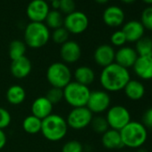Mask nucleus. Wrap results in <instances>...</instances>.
<instances>
[{"label":"nucleus","instance_id":"f257e3e1","mask_svg":"<svg viewBox=\"0 0 152 152\" xmlns=\"http://www.w3.org/2000/svg\"><path fill=\"white\" fill-rule=\"evenodd\" d=\"M131 80L129 70L113 63L104 67L99 75V83L107 92H118L124 89L125 85Z\"/></svg>","mask_w":152,"mask_h":152},{"label":"nucleus","instance_id":"f03ea898","mask_svg":"<svg viewBox=\"0 0 152 152\" xmlns=\"http://www.w3.org/2000/svg\"><path fill=\"white\" fill-rule=\"evenodd\" d=\"M120 135L124 147L137 149L147 141L148 130L140 122L131 121L120 131Z\"/></svg>","mask_w":152,"mask_h":152},{"label":"nucleus","instance_id":"7ed1b4c3","mask_svg":"<svg viewBox=\"0 0 152 152\" xmlns=\"http://www.w3.org/2000/svg\"><path fill=\"white\" fill-rule=\"evenodd\" d=\"M66 120L60 115L51 114L42 120L41 133L49 141H59L63 140L68 132Z\"/></svg>","mask_w":152,"mask_h":152},{"label":"nucleus","instance_id":"20e7f679","mask_svg":"<svg viewBox=\"0 0 152 152\" xmlns=\"http://www.w3.org/2000/svg\"><path fill=\"white\" fill-rule=\"evenodd\" d=\"M50 39L49 29L43 23L31 22L24 31V43L31 48L44 47Z\"/></svg>","mask_w":152,"mask_h":152},{"label":"nucleus","instance_id":"39448f33","mask_svg":"<svg viewBox=\"0 0 152 152\" xmlns=\"http://www.w3.org/2000/svg\"><path fill=\"white\" fill-rule=\"evenodd\" d=\"M64 99L72 108L86 107L91 90L89 87L80 84L74 81L71 82L64 89Z\"/></svg>","mask_w":152,"mask_h":152},{"label":"nucleus","instance_id":"423d86ee","mask_svg":"<svg viewBox=\"0 0 152 152\" xmlns=\"http://www.w3.org/2000/svg\"><path fill=\"white\" fill-rule=\"evenodd\" d=\"M46 77L51 87L64 89L72 82V74L66 64L56 62L48 66Z\"/></svg>","mask_w":152,"mask_h":152},{"label":"nucleus","instance_id":"0eeeda50","mask_svg":"<svg viewBox=\"0 0 152 152\" xmlns=\"http://www.w3.org/2000/svg\"><path fill=\"white\" fill-rule=\"evenodd\" d=\"M105 117L109 128L119 132L132 121L130 111L122 105L110 107L107 109V115Z\"/></svg>","mask_w":152,"mask_h":152},{"label":"nucleus","instance_id":"6e6552de","mask_svg":"<svg viewBox=\"0 0 152 152\" xmlns=\"http://www.w3.org/2000/svg\"><path fill=\"white\" fill-rule=\"evenodd\" d=\"M92 118L93 114L86 107H83L72 108L65 120L68 127L73 130H82L91 124Z\"/></svg>","mask_w":152,"mask_h":152},{"label":"nucleus","instance_id":"1a4fd4ad","mask_svg":"<svg viewBox=\"0 0 152 152\" xmlns=\"http://www.w3.org/2000/svg\"><path fill=\"white\" fill-rule=\"evenodd\" d=\"M111 98L107 91L97 90L91 91L86 107L92 114H101L110 107Z\"/></svg>","mask_w":152,"mask_h":152},{"label":"nucleus","instance_id":"9d476101","mask_svg":"<svg viewBox=\"0 0 152 152\" xmlns=\"http://www.w3.org/2000/svg\"><path fill=\"white\" fill-rule=\"evenodd\" d=\"M69 33L81 34L84 32L89 26L88 16L81 11H74L66 15L63 25Z\"/></svg>","mask_w":152,"mask_h":152},{"label":"nucleus","instance_id":"9b49d317","mask_svg":"<svg viewBox=\"0 0 152 152\" xmlns=\"http://www.w3.org/2000/svg\"><path fill=\"white\" fill-rule=\"evenodd\" d=\"M49 12V7L45 0H32L26 9V15L31 22L43 23Z\"/></svg>","mask_w":152,"mask_h":152},{"label":"nucleus","instance_id":"f8f14e48","mask_svg":"<svg viewBox=\"0 0 152 152\" xmlns=\"http://www.w3.org/2000/svg\"><path fill=\"white\" fill-rule=\"evenodd\" d=\"M82 56V48L80 45L73 40H67L61 45L60 56L64 64H74Z\"/></svg>","mask_w":152,"mask_h":152},{"label":"nucleus","instance_id":"ddd939ff","mask_svg":"<svg viewBox=\"0 0 152 152\" xmlns=\"http://www.w3.org/2000/svg\"><path fill=\"white\" fill-rule=\"evenodd\" d=\"M115 51L112 46L102 44L95 49L93 58L98 65L104 68L115 63Z\"/></svg>","mask_w":152,"mask_h":152},{"label":"nucleus","instance_id":"4468645a","mask_svg":"<svg viewBox=\"0 0 152 152\" xmlns=\"http://www.w3.org/2000/svg\"><path fill=\"white\" fill-rule=\"evenodd\" d=\"M138 57L139 56L133 48L124 46L115 51V63L126 69H129L133 66Z\"/></svg>","mask_w":152,"mask_h":152},{"label":"nucleus","instance_id":"2eb2a0df","mask_svg":"<svg viewBox=\"0 0 152 152\" xmlns=\"http://www.w3.org/2000/svg\"><path fill=\"white\" fill-rule=\"evenodd\" d=\"M132 68L139 79L152 80V56H139Z\"/></svg>","mask_w":152,"mask_h":152},{"label":"nucleus","instance_id":"dca6fc26","mask_svg":"<svg viewBox=\"0 0 152 152\" xmlns=\"http://www.w3.org/2000/svg\"><path fill=\"white\" fill-rule=\"evenodd\" d=\"M102 17L106 25L115 28L124 23L125 14L121 7L116 6H110L104 10Z\"/></svg>","mask_w":152,"mask_h":152},{"label":"nucleus","instance_id":"f3484780","mask_svg":"<svg viewBox=\"0 0 152 152\" xmlns=\"http://www.w3.org/2000/svg\"><path fill=\"white\" fill-rule=\"evenodd\" d=\"M122 31L124 32L127 42H137L142 37H144L145 28L140 21L132 20L124 24Z\"/></svg>","mask_w":152,"mask_h":152},{"label":"nucleus","instance_id":"a211bd4d","mask_svg":"<svg viewBox=\"0 0 152 152\" xmlns=\"http://www.w3.org/2000/svg\"><path fill=\"white\" fill-rule=\"evenodd\" d=\"M31 62L26 56L20 57L13 60L10 65V71L12 75L16 79H24L31 72Z\"/></svg>","mask_w":152,"mask_h":152},{"label":"nucleus","instance_id":"6ab92c4d","mask_svg":"<svg viewBox=\"0 0 152 152\" xmlns=\"http://www.w3.org/2000/svg\"><path fill=\"white\" fill-rule=\"evenodd\" d=\"M53 106L46 97H39L31 104V115L43 120L52 114Z\"/></svg>","mask_w":152,"mask_h":152},{"label":"nucleus","instance_id":"aec40b11","mask_svg":"<svg viewBox=\"0 0 152 152\" xmlns=\"http://www.w3.org/2000/svg\"><path fill=\"white\" fill-rule=\"evenodd\" d=\"M123 91H124L125 96L132 101L140 100L146 93L144 84L140 81L132 79L128 82Z\"/></svg>","mask_w":152,"mask_h":152},{"label":"nucleus","instance_id":"412c9836","mask_svg":"<svg viewBox=\"0 0 152 152\" xmlns=\"http://www.w3.org/2000/svg\"><path fill=\"white\" fill-rule=\"evenodd\" d=\"M102 145L107 149H120L124 148L120 132L113 129H108L102 134L101 137Z\"/></svg>","mask_w":152,"mask_h":152},{"label":"nucleus","instance_id":"4be33fe9","mask_svg":"<svg viewBox=\"0 0 152 152\" xmlns=\"http://www.w3.org/2000/svg\"><path fill=\"white\" fill-rule=\"evenodd\" d=\"M74 82L89 87L95 81V72L94 71L86 65H82L75 69L73 72Z\"/></svg>","mask_w":152,"mask_h":152},{"label":"nucleus","instance_id":"5701e85b","mask_svg":"<svg viewBox=\"0 0 152 152\" xmlns=\"http://www.w3.org/2000/svg\"><path fill=\"white\" fill-rule=\"evenodd\" d=\"M6 98L9 104L18 106L24 102L26 99V91L21 85L14 84L7 89Z\"/></svg>","mask_w":152,"mask_h":152},{"label":"nucleus","instance_id":"b1692460","mask_svg":"<svg viewBox=\"0 0 152 152\" xmlns=\"http://www.w3.org/2000/svg\"><path fill=\"white\" fill-rule=\"evenodd\" d=\"M42 120L31 115L26 116L23 121V129L29 134H36L41 132Z\"/></svg>","mask_w":152,"mask_h":152},{"label":"nucleus","instance_id":"393cba45","mask_svg":"<svg viewBox=\"0 0 152 152\" xmlns=\"http://www.w3.org/2000/svg\"><path fill=\"white\" fill-rule=\"evenodd\" d=\"M26 44L20 39L13 40L8 48V55L11 60L13 61L24 56L26 53Z\"/></svg>","mask_w":152,"mask_h":152},{"label":"nucleus","instance_id":"a878e982","mask_svg":"<svg viewBox=\"0 0 152 152\" xmlns=\"http://www.w3.org/2000/svg\"><path fill=\"white\" fill-rule=\"evenodd\" d=\"M139 56H152V39L150 37H142L135 44L134 48Z\"/></svg>","mask_w":152,"mask_h":152},{"label":"nucleus","instance_id":"bb28decb","mask_svg":"<svg viewBox=\"0 0 152 152\" xmlns=\"http://www.w3.org/2000/svg\"><path fill=\"white\" fill-rule=\"evenodd\" d=\"M45 21L47 23V27L54 30L63 27L64 25V18L61 13L58 12V10H49Z\"/></svg>","mask_w":152,"mask_h":152},{"label":"nucleus","instance_id":"cd10ccee","mask_svg":"<svg viewBox=\"0 0 152 152\" xmlns=\"http://www.w3.org/2000/svg\"><path fill=\"white\" fill-rule=\"evenodd\" d=\"M92 128V130L99 134H103L104 132H106L109 128V125L107 124V121L106 119V117L101 116V115H97V116H93L91 123L90 124Z\"/></svg>","mask_w":152,"mask_h":152},{"label":"nucleus","instance_id":"c85d7f7f","mask_svg":"<svg viewBox=\"0 0 152 152\" xmlns=\"http://www.w3.org/2000/svg\"><path fill=\"white\" fill-rule=\"evenodd\" d=\"M140 22L145 30L152 31V6H148L142 10Z\"/></svg>","mask_w":152,"mask_h":152},{"label":"nucleus","instance_id":"c756f323","mask_svg":"<svg viewBox=\"0 0 152 152\" xmlns=\"http://www.w3.org/2000/svg\"><path fill=\"white\" fill-rule=\"evenodd\" d=\"M69 38V32L64 27H60L56 30H54L52 33V39L56 44L63 45L68 40Z\"/></svg>","mask_w":152,"mask_h":152},{"label":"nucleus","instance_id":"7c9ffc66","mask_svg":"<svg viewBox=\"0 0 152 152\" xmlns=\"http://www.w3.org/2000/svg\"><path fill=\"white\" fill-rule=\"evenodd\" d=\"M53 105H56L57 103H60L64 99V91L63 89L54 88L51 87L45 96Z\"/></svg>","mask_w":152,"mask_h":152},{"label":"nucleus","instance_id":"2f4dec72","mask_svg":"<svg viewBox=\"0 0 152 152\" xmlns=\"http://www.w3.org/2000/svg\"><path fill=\"white\" fill-rule=\"evenodd\" d=\"M61 151L62 152H83V146L80 141L76 140H68L64 144Z\"/></svg>","mask_w":152,"mask_h":152},{"label":"nucleus","instance_id":"473e14b6","mask_svg":"<svg viewBox=\"0 0 152 152\" xmlns=\"http://www.w3.org/2000/svg\"><path fill=\"white\" fill-rule=\"evenodd\" d=\"M110 41L112 43L113 46L115 47H118V48H122L125 45V43L127 42L126 38L124 34V32L122 31V30L120 31H115L110 37Z\"/></svg>","mask_w":152,"mask_h":152},{"label":"nucleus","instance_id":"72a5a7b5","mask_svg":"<svg viewBox=\"0 0 152 152\" xmlns=\"http://www.w3.org/2000/svg\"><path fill=\"white\" fill-rule=\"evenodd\" d=\"M12 117L9 111L0 107V130H4L7 128L10 125Z\"/></svg>","mask_w":152,"mask_h":152},{"label":"nucleus","instance_id":"f704fd0d","mask_svg":"<svg viewBox=\"0 0 152 152\" xmlns=\"http://www.w3.org/2000/svg\"><path fill=\"white\" fill-rule=\"evenodd\" d=\"M59 10L66 15L75 11L74 0H60Z\"/></svg>","mask_w":152,"mask_h":152},{"label":"nucleus","instance_id":"c9c22d12","mask_svg":"<svg viewBox=\"0 0 152 152\" xmlns=\"http://www.w3.org/2000/svg\"><path fill=\"white\" fill-rule=\"evenodd\" d=\"M147 130L152 131V107L146 109L141 116L140 122Z\"/></svg>","mask_w":152,"mask_h":152},{"label":"nucleus","instance_id":"e433bc0d","mask_svg":"<svg viewBox=\"0 0 152 152\" xmlns=\"http://www.w3.org/2000/svg\"><path fill=\"white\" fill-rule=\"evenodd\" d=\"M7 137L4 130H0V150H1L7 144Z\"/></svg>","mask_w":152,"mask_h":152},{"label":"nucleus","instance_id":"4c0bfd02","mask_svg":"<svg viewBox=\"0 0 152 152\" xmlns=\"http://www.w3.org/2000/svg\"><path fill=\"white\" fill-rule=\"evenodd\" d=\"M51 3H52L53 10H58V9H59V7H60V0H53V1H51Z\"/></svg>","mask_w":152,"mask_h":152},{"label":"nucleus","instance_id":"58836bf2","mask_svg":"<svg viewBox=\"0 0 152 152\" xmlns=\"http://www.w3.org/2000/svg\"><path fill=\"white\" fill-rule=\"evenodd\" d=\"M122 3H124V4H127V5H130V4H132L134 3L136 0H120Z\"/></svg>","mask_w":152,"mask_h":152},{"label":"nucleus","instance_id":"ea45409f","mask_svg":"<svg viewBox=\"0 0 152 152\" xmlns=\"http://www.w3.org/2000/svg\"><path fill=\"white\" fill-rule=\"evenodd\" d=\"M136 152H148V150L141 147V148H137V149H136Z\"/></svg>","mask_w":152,"mask_h":152},{"label":"nucleus","instance_id":"a19ab883","mask_svg":"<svg viewBox=\"0 0 152 152\" xmlns=\"http://www.w3.org/2000/svg\"><path fill=\"white\" fill-rule=\"evenodd\" d=\"M95 1L99 4H106L109 1V0H95Z\"/></svg>","mask_w":152,"mask_h":152},{"label":"nucleus","instance_id":"79ce46f5","mask_svg":"<svg viewBox=\"0 0 152 152\" xmlns=\"http://www.w3.org/2000/svg\"><path fill=\"white\" fill-rule=\"evenodd\" d=\"M142 2H144L148 6H152V0H142Z\"/></svg>","mask_w":152,"mask_h":152},{"label":"nucleus","instance_id":"37998d69","mask_svg":"<svg viewBox=\"0 0 152 152\" xmlns=\"http://www.w3.org/2000/svg\"><path fill=\"white\" fill-rule=\"evenodd\" d=\"M121 152H130V151H121Z\"/></svg>","mask_w":152,"mask_h":152},{"label":"nucleus","instance_id":"c03bdc74","mask_svg":"<svg viewBox=\"0 0 152 152\" xmlns=\"http://www.w3.org/2000/svg\"><path fill=\"white\" fill-rule=\"evenodd\" d=\"M150 38H151V39H152V35H151V37H150Z\"/></svg>","mask_w":152,"mask_h":152},{"label":"nucleus","instance_id":"a18cd8bd","mask_svg":"<svg viewBox=\"0 0 152 152\" xmlns=\"http://www.w3.org/2000/svg\"><path fill=\"white\" fill-rule=\"evenodd\" d=\"M49 1H53V0H49Z\"/></svg>","mask_w":152,"mask_h":152}]
</instances>
